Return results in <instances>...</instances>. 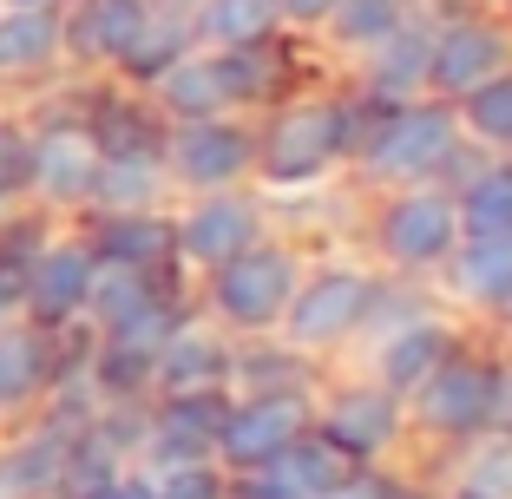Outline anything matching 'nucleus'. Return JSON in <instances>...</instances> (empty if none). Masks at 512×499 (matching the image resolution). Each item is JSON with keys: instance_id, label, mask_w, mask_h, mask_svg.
Listing matches in <instances>:
<instances>
[{"instance_id": "20e7f679", "label": "nucleus", "mask_w": 512, "mask_h": 499, "mask_svg": "<svg viewBox=\"0 0 512 499\" xmlns=\"http://www.w3.org/2000/svg\"><path fill=\"white\" fill-rule=\"evenodd\" d=\"M460 145H467V138H460V112H453V99L421 92V99H401V106H375V112H368V125H362V138H355V158H348V165L362 171L368 184L394 191V184L440 178Z\"/></svg>"}, {"instance_id": "ddd939ff", "label": "nucleus", "mask_w": 512, "mask_h": 499, "mask_svg": "<svg viewBox=\"0 0 512 499\" xmlns=\"http://www.w3.org/2000/svg\"><path fill=\"white\" fill-rule=\"evenodd\" d=\"M92 276H99V257H92L86 230L73 217L46 230L40 257H33V276H27V309L20 316L40 322V329L66 335V329H86V296H92Z\"/></svg>"}, {"instance_id": "f257e3e1", "label": "nucleus", "mask_w": 512, "mask_h": 499, "mask_svg": "<svg viewBox=\"0 0 512 499\" xmlns=\"http://www.w3.org/2000/svg\"><path fill=\"white\" fill-rule=\"evenodd\" d=\"M368 99H342V92H283L276 106H263L256 119V191L283 197V191H309L329 184L335 165L355 158V138L368 125Z\"/></svg>"}, {"instance_id": "f3484780", "label": "nucleus", "mask_w": 512, "mask_h": 499, "mask_svg": "<svg viewBox=\"0 0 512 499\" xmlns=\"http://www.w3.org/2000/svg\"><path fill=\"white\" fill-rule=\"evenodd\" d=\"M434 27L440 14H427V0L401 20L394 33H381L375 46H362V66H355V92L368 106H401V99H421L427 92V53H434Z\"/></svg>"}, {"instance_id": "2f4dec72", "label": "nucleus", "mask_w": 512, "mask_h": 499, "mask_svg": "<svg viewBox=\"0 0 512 499\" xmlns=\"http://www.w3.org/2000/svg\"><path fill=\"white\" fill-rule=\"evenodd\" d=\"M394 493H401V486H394L388 473H362L355 467L342 486H329V493H316V499H394Z\"/></svg>"}, {"instance_id": "39448f33", "label": "nucleus", "mask_w": 512, "mask_h": 499, "mask_svg": "<svg viewBox=\"0 0 512 499\" xmlns=\"http://www.w3.org/2000/svg\"><path fill=\"white\" fill-rule=\"evenodd\" d=\"M375 289H381V270H375V263H362V257L302 263L296 296H289L283 322H276V342L296 348L302 362L335 355V348L355 342V329H362L368 303H375Z\"/></svg>"}, {"instance_id": "2eb2a0df", "label": "nucleus", "mask_w": 512, "mask_h": 499, "mask_svg": "<svg viewBox=\"0 0 512 499\" xmlns=\"http://www.w3.org/2000/svg\"><path fill=\"white\" fill-rule=\"evenodd\" d=\"M66 79L60 0L0 7V99H40Z\"/></svg>"}, {"instance_id": "72a5a7b5", "label": "nucleus", "mask_w": 512, "mask_h": 499, "mask_svg": "<svg viewBox=\"0 0 512 499\" xmlns=\"http://www.w3.org/2000/svg\"><path fill=\"white\" fill-rule=\"evenodd\" d=\"M151 7H158V14H191L197 0H151Z\"/></svg>"}, {"instance_id": "c756f323", "label": "nucleus", "mask_w": 512, "mask_h": 499, "mask_svg": "<svg viewBox=\"0 0 512 499\" xmlns=\"http://www.w3.org/2000/svg\"><path fill=\"white\" fill-rule=\"evenodd\" d=\"M151 480V499H230V473L217 460H171V467H138Z\"/></svg>"}, {"instance_id": "cd10ccee", "label": "nucleus", "mask_w": 512, "mask_h": 499, "mask_svg": "<svg viewBox=\"0 0 512 499\" xmlns=\"http://www.w3.org/2000/svg\"><path fill=\"white\" fill-rule=\"evenodd\" d=\"M421 0H342L329 14V46H342V53H362V46H375L381 33H394L407 14H414Z\"/></svg>"}, {"instance_id": "4be33fe9", "label": "nucleus", "mask_w": 512, "mask_h": 499, "mask_svg": "<svg viewBox=\"0 0 512 499\" xmlns=\"http://www.w3.org/2000/svg\"><path fill=\"white\" fill-rule=\"evenodd\" d=\"M53 224L60 217H46L40 204L0 211V316H20L27 309V276H33V257H40V243Z\"/></svg>"}, {"instance_id": "9b49d317", "label": "nucleus", "mask_w": 512, "mask_h": 499, "mask_svg": "<svg viewBox=\"0 0 512 499\" xmlns=\"http://www.w3.org/2000/svg\"><path fill=\"white\" fill-rule=\"evenodd\" d=\"M86 348V329H40L27 316H0V427H20L46 408V394L66 368L79 362Z\"/></svg>"}, {"instance_id": "393cba45", "label": "nucleus", "mask_w": 512, "mask_h": 499, "mask_svg": "<svg viewBox=\"0 0 512 499\" xmlns=\"http://www.w3.org/2000/svg\"><path fill=\"white\" fill-rule=\"evenodd\" d=\"M453 211L467 237H512V158H493L473 178H460Z\"/></svg>"}, {"instance_id": "f8f14e48", "label": "nucleus", "mask_w": 512, "mask_h": 499, "mask_svg": "<svg viewBox=\"0 0 512 499\" xmlns=\"http://www.w3.org/2000/svg\"><path fill=\"white\" fill-rule=\"evenodd\" d=\"M316 434L329 447H342L355 467H375L407 440V408L375 375H348L335 388H316Z\"/></svg>"}, {"instance_id": "58836bf2", "label": "nucleus", "mask_w": 512, "mask_h": 499, "mask_svg": "<svg viewBox=\"0 0 512 499\" xmlns=\"http://www.w3.org/2000/svg\"><path fill=\"white\" fill-rule=\"evenodd\" d=\"M506 322H512V303H506Z\"/></svg>"}, {"instance_id": "7ed1b4c3", "label": "nucleus", "mask_w": 512, "mask_h": 499, "mask_svg": "<svg viewBox=\"0 0 512 499\" xmlns=\"http://www.w3.org/2000/svg\"><path fill=\"white\" fill-rule=\"evenodd\" d=\"M302 263H309L302 243H289V237L270 230V237H256L250 250H237L230 263L191 276V309H204L230 342H237V335H276L289 296H296Z\"/></svg>"}, {"instance_id": "6e6552de", "label": "nucleus", "mask_w": 512, "mask_h": 499, "mask_svg": "<svg viewBox=\"0 0 512 499\" xmlns=\"http://www.w3.org/2000/svg\"><path fill=\"white\" fill-rule=\"evenodd\" d=\"M276 217L263 204V191L230 184V191H197L171 197V263L184 276H204L217 263H230L237 250H250L256 237H270Z\"/></svg>"}, {"instance_id": "a211bd4d", "label": "nucleus", "mask_w": 512, "mask_h": 499, "mask_svg": "<svg viewBox=\"0 0 512 499\" xmlns=\"http://www.w3.org/2000/svg\"><path fill=\"white\" fill-rule=\"evenodd\" d=\"M230 335L204 309H184L151 355V394H191V388H230Z\"/></svg>"}, {"instance_id": "4468645a", "label": "nucleus", "mask_w": 512, "mask_h": 499, "mask_svg": "<svg viewBox=\"0 0 512 499\" xmlns=\"http://www.w3.org/2000/svg\"><path fill=\"white\" fill-rule=\"evenodd\" d=\"M512 66V20L506 14H447L434 27V53H427V92L434 99H467L493 73Z\"/></svg>"}, {"instance_id": "e433bc0d", "label": "nucleus", "mask_w": 512, "mask_h": 499, "mask_svg": "<svg viewBox=\"0 0 512 499\" xmlns=\"http://www.w3.org/2000/svg\"><path fill=\"white\" fill-rule=\"evenodd\" d=\"M0 7H33V0H0Z\"/></svg>"}, {"instance_id": "9d476101", "label": "nucleus", "mask_w": 512, "mask_h": 499, "mask_svg": "<svg viewBox=\"0 0 512 499\" xmlns=\"http://www.w3.org/2000/svg\"><path fill=\"white\" fill-rule=\"evenodd\" d=\"M316 427V381H296V388H256V394H230L224 427H217V467L243 473L276 460L296 434Z\"/></svg>"}, {"instance_id": "1a4fd4ad", "label": "nucleus", "mask_w": 512, "mask_h": 499, "mask_svg": "<svg viewBox=\"0 0 512 499\" xmlns=\"http://www.w3.org/2000/svg\"><path fill=\"white\" fill-rule=\"evenodd\" d=\"M171 197L197 191H230V184L256 178V119L243 112H217V119H171L165 145H158Z\"/></svg>"}, {"instance_id": "5701e85b", "label": "nucleus", "mask_w": 512, "mask_h": 499, "mask_svg": "<svg viewBox=\"0 0 512 499\" xmlns=\"http://www.w3.org/2000/svg\"><path fill=\"white\" fill-rule=\"evenodd\" d=\"M197 46V33H191V14H158V7H151V20L145 27H138V40L125 46V60H119V86H132V92H145L151 79L165 73L171 60H184V53H191Z\"/></svg>"}, {"instance_id": "dca6fc26", "label": "nucleus", "mask_w": 512, "mask_h": 499, "mask_svg": "<svg viewBox=\"0 0 512 499\" xmlns=\"http://www.w3.org/2000/svg\"><path fill=\"white\" fill-rule=\"evenodd\" d=\"M145 20L151 0H60L66 79H112Z\"/></svg>"}, {"instance_id": "b1692460", "label": "nucleus", "mask_w": 512, "mask_h": 499, "mask_svg": "<svg viewBox=\"0 0 512 499\" xmlns=\"http://www.w3.org/2000/svg\"><path fill=\"white\" fill-rule=\"evenodd\" d=\"M191 33L197 46H256L283 33V14H276V0H197Z\"/></svg>"}, {"instance_id": "6ab92c4d", "label": "nucleus", "mask_w": 512, "mask_h": 499, "mask_svg": "<svg viewBox=\"0 0 512 499\" xmlns=\"http://www.w3.org/2000/svg\"><path fill=\"white\" fill-rule=\"evenodd\" d=\"M440 289V303L453 309H473V316H506L512 303V237H467L453 243L440 270L427 276Z\"/></svg>"}, {"instance_id": "a878e982", "label": "nucleus", "mask_w": 512, "mask_h": 499, "mask_svg": "<svg viewBox=\"0 0 512 499\" xmlns=\"http://www.w3.org/2000/svg\"><path fill=\"white\" fill-rule=\"evenodd\" d=\"M453 112H460V138L467 145H480L493 158H512V66L493 73L486 86H473Z\"/></svg>"}, {"instance_id": "c85d7f7f", "label": "nucleus", "mask_w": 512, "mask_h": 499, "mask_svg": "<svg viewBox=\"0 0 512 499\" xmlns=\"http://www.w3.org/2000/svg\"><path fill=\"white\" fill-rule=\"evenodd\" d=\"M27 184H33V119L27 106H0V211L33 204Z\"/></svg>"}, {"instance_id": "423d86ee", "label": "nucleus", "mask_w": 512, "mask_h": 499, "mask_svg": "<svg viewBox=\"0 0 512 499\" xmlns=\"http://www.w3.org/2000/svg\"><path fill=\"white\" fill-rule=\"evenodd\" d=\"M33 184L27 197L46 217H79L92 204V178H99V138L86 132V112L66 106V79L33 99Z\"/></svg>"}, {"instance_id": "c9c22d12", "label": "nucleus", "mask_w": 512, "mask_h": 499, "mask_svg": "<svg viewBox=\"0 0 512 499\" xmlns=\"http://www.w3.org/2000/svg\"><path fill=\"white\" fill-rule=\"evenodd\" d=\"M394 499H434V493H407V486H401V493H394Z\"/></svg>"}, {"instance_id": "473e14b6", "label": "nucleus", "mask_w": 512, "mask_h": 499, "mask_svg": "<svg viewBox=\"0 0 512 499\" xmlns=\"http://www.w3.org/2000/svg\"><path fill=\"white\" fill-rule=\"evenodd\" d=\"M73 499H151V480L138 467H119L112 480H99V486H86V493H73Z\"/></svg>"}, {"instance_id": "7c9ffc66", "label": "nucleus", "mask_w": 512, "mask_h": 499, "mask_svg": "<svg viewBox=\"0 0 512 499\" xmlns=\"http://www.w3.org/2000/svg\"><path fill=\"white\" fill-rule=\"evenodd\" d=\"M335 7H342V0H276V14H283V33H322Z\"/></svg>"}, {"instance_id": "bb28decb", "label": "nucleus", "mask_w": 512, "mask_h": 499, "mask_svg": "<svg viewBox=\"0 0 512 499\" xmlns=\"http://www.w3.org/2000/svg\"><path fill=\"white\" fill-rule=\"evenodd\" d=\"M453 486H473V493H486V499H512V421L493 427V434H473L467 447H460Z\"/></svg>"}, {"instance_id": "4c0bfd02", "label": "nucleus", "mask_w": 512, "mask_h": 499, "mask_svg": "<svg viewBox=\"0 0 512 499\" xmlns=\"http://www.w3.org/2000/svg\"><path fill=\"white\" fill-rule=\"evenodd\" d=\"M506 20H512V0H506Z\"/></svg>"}, {"instance_id": "aec40b11", "label": "nucleus", "mask_w": 512, "mask_h": 499, "mask_svg": "<svg viewBox=\"0 0 512 499\" xmlns=\"http://www.w3.org/2000/svg\"><path fill=\"white\" fill-rule=\"evenodd\" d=\"M73 224L86 230V243H92L99 263L158 270V276L178 270V263H171V204H158V211H86V217H73ZM184 283H191V276H184Z\"/></svg>"}, {"instance_id": "0eeeda50", "label": "nucleus", "mask_w": 512, "mask_h": 499, "mask_svg": "<svg viewBox=\"0 0 512 499\" xmlns=\"http://www.w3.org/2000/svg\"><path fill=\"white\" fill-rule=\"evenodd\" d=\"M453 243H460V211H453V191L440 178L394 184L381 197V211L368 217V250L394 276H434Z\"/></svg>"}, {"instance_id": "412c9836", "label": "nucleus", "mask_w": 512, "mask_h": 499, "mask_svg": "<svg viewBox=\"0 0 512 499\" xmlns=\"http://www.w3.org/2000/svg\"><path fill=\"white\" fill-rule=\"evenodd\" d=\"M171 204V184L158 152H119V158H99V178H92V204L86 211H158ZM79 211V217H86Z\"/></svg>"}, {"instance_id": "f03ea898", "label": "nucleus", "mask_w": 512, "mask_h": 499, "mask_svg": "<svg viewBox=\"0 0 512 499\" xmlns=\"http://www.w3.org/2000/svg\"><path fill=\"white\" fill-rule=\"evenodd\" d=\"M407 434L440 440V447H467L473 434H493L512 421V368L506 355H480V348H453L440 368H427L414 388L401 394Z\"/></svg>"}, {"instance_id": "ea45409f", "label": "nucleus", "mask_w": 512, "mask_h": 499, "mask_svg": "<svg viewBox=\"0 0 512 499\" xmlns=\"http://www.w3.org/2000/svg\"><path fill=\"white\" fill-rule=\"evenodd\" d=\"M506 368H512V362H506Z\"/></svg>"}, {"instance_id": "f704fd0d", "label": "nucleus", "mask_w": 512, "mask_h": 499, "mask_svg": "<svg viewBox=\"0 0 512 499\" xmlns=\"http://www.w3.org/2000/svg\"><path fill=\"white\" fill-rule=\"evenodd\" d=\"M434 499H486V493H473V486H447V493H434Z\"/></svg>"}]
</instances>
